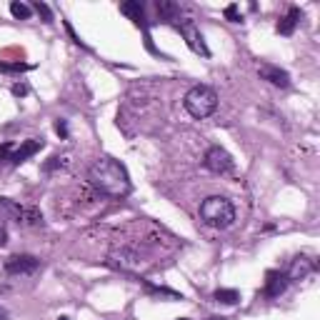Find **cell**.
Returning <instances> with one entry per match:
<instances>
[{
  "label": "cell",
  "mask_w": 320,
  "mask_h": 320,
  "mask_svg": "<svg viewBox=\"0 0 320 320\" xmlns=\"http://www.w3.org/2000/svg\"><path fill=\"white\" fill-rule=\"evenodd\" d=\"M88 180L95 190L108 198H125L130 193V175L123 163L113 158H100L88 168Z\"/></svg>",
  "instance_id": "1"
},
{
  "label": "cell",
  "mask_w": 320,
  "mask_h": 320,
  "mask_svg": "<svg viewBox=\"0 0 320 320\" xmlns=\"http://www.w3.org/2000/svg\"><path fill=\"white\" fill-rule=\"evenodd\" d=\"M200 218L210 228H230L235 223V205L223 195H210L200 203Z\"/></svg>",
  "instance_id": "2"
},
{
  "label": "cell",
  "mask_w": 320,
  "mask_h": 320,
  "mask_svg": "<svg viewBox=\"0 0 320 320\" xmlns=\"http://www.w3.org/2000/svg\"><path fill=\"white\" fill-rule=\"evenodd\" d=\"M183 105H185V110L190 113L193 118L205 120V118H210L218 110V93L213 88H208V85H193L190 90L185 93V98H183Z\"/></svg>",
  "instance_id": "3"
},
{
  "label": "cell",
  "mask_w": 320,
  "mask_h": 320,
  "mask_svg": "<svg viewBox=\"0 0 320 320\" xmlns=\"http://www.w3.org/2000/svg\"><path fill=\"white\" fill-rule=\"evenodd\" d=\"M0 218L3 220H15V223H23V225H40L43 223L40 210L23 208V205H18L15 200H8V198H0Z\"/></svg>",
  "instance_id": "4"
},
{
  "label": "cell",
  "mask_w": 320,
  "mask_h": 320,
  "mask_svg": "<svg viewBox=\"0 0 320 320\" xmlns=\"http://www.w3.org/2000/svg\"><path fill=\"white\" fill-rule=\"evenodd\" d=\"M205 168H208L210 173H215V175H225V173H230V170L235 168V160H233V155H230L225 148L213 145V148L205 153Z\"/></svg>",
  "instance_id": "5"
},
{
  "label": "cell",
  "mask_w": 320,
  "mask_h": 320,
  "mask_svg": "<svg viewBox=\"0 0 320 320\" xmlns=\"http://www.w3.org/2000/svg\"><path fill=\"white\" fill-rule=\"evenodd\" d=\"M178 30H180V35L185 38V43H188V48H190L193 53H198V55H203V58H210V50H208V45H205V38H203L200 28L193 23L190 18H188V20H180V23H178Z\"/></svg>",
  "instance_id": "6"
},
{
  "label": "cell",
  "mask_w": 320,
  "mask_h": 320,
  "mask_svg": "<svg viewBox=\"0 0 320 320\" xmlns=\"http://www.w3.org/2000/svg\"><path fill=\"white\" fill-rule=\"evenodd\" d=\"M40 265V260L33 255H10L5 260V270L10 275H28V273H35Z\"/></svg>",
  "instance_id": "7"
},
{
  "label": "cell",
  "mask_w": 320,
  "mask_h": 320,
  "mask_svg": "<svg viewBox=\"0 0 320 320\" xmlns=\"http://www.w3.org/2000/svg\"><path fill=\"white\" fill-rule=\"evenodd\" d=\"M258 75H260L263 80H268V83L278 85V88H288V85H290V75H288L283 68H278V65L263 63L260 68H258Z\"/></svg>",
  "instance_id": "8"
},
{
  "label": "cell",
  "mask_w": 320,
  "mask_h": 320,
  "mask_svg": "<svg viewBox=\"0 0 320 320\" xmlns=\"http://www.w3.org/2000/svg\"><path fill=\"white\" fill-rule=\"evenodd\" d=\"M313 270H315V260H310L308 255H298L293 263H290L285 278H288V280H303V278H308Z\"/></svg>",
  "instance_id": "9"
},
{
  "label": "cell",
  "mask_w": 320,
  "mask_h": 320,
  "mask_svg": "<svg viewBox=\"0 0 320 320\" xmlns=\"http://www.w3.org/2000/svg\"><path fill=\"white\" fill-rule=\"evenodd\" d=\"M120 13H123V15H128L138 28H143V30L148 28L145 8H143V3H140V0H128V3H123V5H120Z\"/></svg>",
  "instance_id": "10"
},
{
  "label": "cell",
  "mask_w": 320,
  "mask_h": 320,
  "mask_svg": "<svg viewBox=\"0 0 320 320\" xmlns=\"http://www.w3.org/2000/svg\"><path fill=\"white\" fill-rule=\"evenodd\" d=\"M268 280H265V295L268 298H278L285 288H288V278H285V273H278V270H270L268 275H265Z\"/></svg>",
  "instance_id": "11"
},
{
  "label": "cell",
  "mask_w": 320,
  "mask_h": 320,
  "mask_svg": "<svg viewBox=\"0 0 320 320\" xmlns=\"http://www.w3.org/2000/svg\"><path fill=\"white\" fill-rule=\"evenodd\" d=\"M40 148H43V140H35V138H33V140H25V143L10 155V163H13V165H20V163H25L30 155H35Z\"/></svg>",
  "instance_id": "12"
},
{
  "label": "cell",
  "mask_w": 320,
  "mask_h": 320,
  "mask_svg": "<svg viewBox=\"0 0 320 320\" xmlns=\"http://www.w3.org/2000/svg\"><path fill=\"white\" fill-rule=\"evenodd\" d=\"M300 18H303V13H300V8H290L288 10V15L285 18H280V23H278V33L280 35H293L295 33V28H298V23H300Z\"/></svg>",
  "instance_id": "13"
},
{
  "label": "cell",
  "mask_w": 320,
  "mask_h": 320,
  "mask_svg": "<svg viewBox=\"0 0 320 320\" xmlns=\"http://www.w3.org/2000/svg\"><path fill=\"white\" fill-rule=\"evenodd\" d=\"M215 300L223 303V305H235V303H240V293L235 288H218L215 290Z\"/></svg>",
  "instance_id": "14"
},
{
  "label": "cell",
  "mask_w": 320,
  "mask_h": 320,
  "mask_svg": "<svg viewBox=\"0 0 320 320\" xmlns=\"http://www.w3.org/2000/svg\"><path fill=\"white\" fill-rule=\"evenodd\" d=\"M145 290L150 293V295H155V298H165V300H183V295L180 293H175V290H170V288H158V285H145Z\"/></svg>",
  "instance_id": "15"
},
{
  "label": "cell",
  "mask_w": 320,
  "mask_h": 320,
  "mask_svg": "<svg viewBox=\"0 0 320 320\" xmlns=\"http://www.w3.org/2000/svg\"><path fill=\"white\" fill-rule=\"evenodd\" d=\"M155 8H158L160 18H165V20H175V15H178V5L170 3V0H158Z\"/></svg>",
  "instance_id": "16"
},
{
  "label": "cell",
  "mask_w": 320,
  "mask_h": 320,
  "mask_svg": "<svg viewBox=\"0 0 320 320\" xmlns=\"http://www.w3.org/2000/svg\"><path fill=\"white\" fill-rule=\"evenodd\" d=\"M10 13H13V18H18V20H28V18H30V8H28L25 3H18V0L10 3Z\"/></svg>",
  "instance_id": "17"
},
{
  "label": "cell",
  "mask_w": 320,
  "mask_h": 320,
  "mask_svg": "<svg viewBox=\"0 0 320 320\" xmlns=\"http://www.w3.org/2000/svg\"><path fill=\"white\" fill-rule=\"evenodd\" d=\"M33 8L38 10V15H43V20H45V23H53V13H50V8H48L45 3L35 0V3H33Z\"/></svg>",
  "instance_id": "18"
},
{
  "label": "cell",
  "mask_w": 320,
  "mask_h": 320,
  "mask_svg": "<svg viewBox=\"0 0 320 320\" xmlns=\"http://www.w3.org/2000/svg\"><path fill=\"white\" fill-rule=\"evenodd\" d=\"M223 13H225V18H228L230 23H240V20H243V18H240V10H238V5H235V3H230Z\"/></svg>",
  "instance_id": "19"
},
{
  "label": "cell",
  "mask_w": 320,
  "mask_h": 320,
  "mask_svg": "<svg viewBox=\"0 0 320 320\" xmlns=\"http://www.w3.org/2000/svg\"><path fill=\"white\" fill-rule=\"evenodd\" d=\"M58 168H63V158H58V155L48 158V163L43 165V170H45V173H53V170H58Z\"/></svg>",
  "instance_id": "20"
},
{
  "label": "cell",
  "mask_w": 320,
  "mask_h": 320,
  "mask_svg": "<svg viewBox=\"0 0 320 320\" xmlns=\"http://www.w3.org/2000/svg\"><path fill=\"white\" fill-rule=\"evenodd\" d=\"M10 153H13V143H3L0 145V163L3 160H10Z\"/></svg>",
  "instance_id": "21"
},
{
  "label": "cell",
  "mask_w": 320,
  "mask_h": 320,
  "mask_svg": "<svg viewBox=\"0 0 320 320\" xmlns=\"http://www.w3.org/2000/svg\"><path fill=\"white\" fill-rule=\"evenodd\" d=\"M13 95H15V98L28 95V85H25V83H15V85H13Z\"/></svg>",
  "instance_id": "22"
},
{
  "label": "cell",
  "mask_w": 320,
  "mask_h": 320,
  "mask_svg": "<svg viewBox=\"0 0 320 320\" xmlns=\"http://www.w3.org/2000/svg\"><path fill=\"white\" fill-rule=\"evenodd\" d=\"M55 133H58L60 138H68V125H65V120H55Z\"/></svg>",
  "instance_id": "23"
},
{
  "label": "cell",
  "mask_w": 320,
  "mask_h": 320,
  "mask_svg": "<svg viewBox=\"0 0 320 320\" xmlns=\"http://www.w3.org/2000/svg\"><path fill=\"white\" fill-rule=\"evenodd\" d=\"M0 70H28V65H23V63H13V65L0 63Z\"/></svg>",
  "instance_id": "24"
},
{
  "label": "cell",
  "mask_w": 320,
  "mask_h": 320,
  "mask_svg": "<svg viewBox=\"0 0 320 320\" xmlns=\"http://www.w3.org/2000/svg\"><path fill=\"white\" fill-rule=\"evenodd\" d=\"M5 243H8V230L0 225V245H5Z\"/></svg>",
  "instance_id": "25"
},
{
  "label": "cell",
  "mask_w": 320,
  "mask_h": 320,
  "mask_svg": "<svg viewBox=\"0 0 320 320\" xmlns=\"http://www.w3.org/2000/svg\"><path fill=\"white\" fill-rule=\"evenodd\" d=\"M0 320H8V310L5 308H0Z\"/></svg>",
  "instance_id": "26"
},
{
  "label": "cell",
  "mask_w": 320,
  "mask_h": 320,
  "mask_svg": "<svg viewBox=\"0 0 320 320\" xmlns=\"http://www.w3.org/2000/svg\"><path fill=\"white\" fill-rule=\"evenodd\" d=\"M208 320H228V318H223V315H213V318H208Z\"/></svg>",
  "instance_id": "27"
},
{
  "label": "cell",
  "mask_w": 320,
  "mask_h": 320,
  "mask_svg": "<svg viewBox=\"0 0 320 320\" xmlns=\"http://www.w3.org/2000/svg\"><path fill=\"white\" fill-rule=\"evenodd\" d=\"M58 320H70V318H68V315H60V318H58Z\"/></svg>",
  "instance_id": "28"
},
{
  "label": "cell",
  "mask_w": 320,
  "mask_h": 320,
  "mask_svg": "<svg viewBox=\"0 0 320 320\" xmlns=\"http://www.w3.org/2000/svg\"><path fill=\"white\" fill-rule=\"evenodd\" d=\"M178 320H188V318H178Z\"/></svg>",
  "instance_id": "29"
}]
</instances>
